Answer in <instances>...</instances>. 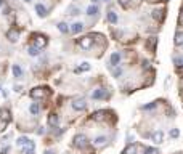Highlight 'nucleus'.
Masks as SVG:
<instances>
[{"label":"nucleus","instance_id":"obj_1","mask_svg":"<svg viewBox=\"0 0 183 154\" xmlns=\"http://www.w3.org/2000/svg\"><path fill=\"white\" fill-rule=\"evenodd\" d=\"M77 44H79V47H81V48H84V50H90L92 45H93V39H92L90 35H85V37H81V39L77 40Z\"/></svg>","mask_w":183,"mask_h":154},{"label":"nucleus","instance_id":"obj_2","mask_svg":"<svg viewBox=\"0 0 183 154\" xmlns=\"http://www.w3.org/2000/svg\"><path fill=\"white\" fill-rule=\"evenodd\" d=\"M74 144H76V148L84 149L88 144V140H87L85 135H76V137H74Z\"/></svg>","mask_w":183,"mask_h":154},{"label":"nucleus","instance_id":"obj_3","mask_svg":"<svg viewBox=\"0 0 183 154\" xmlns=\"http://www.w3.org/2000/svg\"><path fill=\"white\" fill-rule=\"evenodd\" d=\"M71 106H72L74 111H84V109L87 108V103H85V100H84V98H77V100H74V101L71 103Z\"/></svg>","mask_w":183,"mask_h":154},{"label":"nucleus","instance_id":"obj_4","mask_svg":"<svg viewBox=\"0 0 183 154\" xmlns=\"http://www.w3.org/2000/svg\"><path fill=\"white\" fill-rule=\"evenodd\" d=\"M151 140L154 144H161L164 141V132L162 130H156V132L151 133Z\"/></svg>","mask_w":183,"mask_h":154},{"label":"nucleus","instance_id":"obj_5","mask_svg":"<svg viewBox=\"0 0 183 154\" xmlns=\"http://www.w3.org/2000/svg\"><path fill=\"white\" fill-rule=\"evenodd\" d=\"M47 44H48V39H47L45 35H42V34H35V47L42 48V47H47Z\"/></svg>","mask_w":183,"mask_h":154},{"label":"nucleus","instance_id":"obj_6","mask_svg":"<svg viewBox=\"0 0 183 154\" xmlns=\"http://www.w3.org/2000/svg\"><path fill=\"white\" fill-rule=\"evenodd\" d=\"M7 39L10 40L11 44H15V42H18V39H20V32L13 27V29H10V31L7 32Z\"/></svg>","mask_w":183,"mask_h":154},{"label":"nucleus","instance_id":"obj_7","mask_svg":"<svg viewBox=\"0 0 183 154\" xmlns=\"http://www.w3.org/2000/svg\"><path fill=\"white\" fill-rule=\"evenodd\" d=\"M31 96L34 98V100H39V98H44V96H45V92H44V88H40V87H37V88H32V90H31Z\"/></svg>","mask_w":183,"mask_h":154},{"label":"nucleus","instance_id":"obj_8","mask_svg":"<svg viewBox=\"0 0 183 154\" xmlns=\"http://www.w3.org/2000/svg\"><path fill=\"white\" fill-rule=\"evenodd\" d=\"M92 98L93 100H103V98H106V90H103V88H98L92 93Z\"/></svg>","mask_w":183,"mask_h":154},{"label":"nucleus","instance_id":"obj_9","mask_svg":"<svg viewBox=\"0 0 183 154\" xmlns=\"http://www.w3.org/2000/svg\"><path fill=\"white\" fill-rule=\"evenodd\" d=\"M120 58H122V56H120L119 51H114V53L111 55V59H109V61H111V66H119Z\"/></svg>","mask_w":183,"mask_h":154},{"label":"nucleus","instance_id":"obj_10","mask_svg":"<svg viewBox=\"0 0 183 154\" xmlns=\"http://www.w3.org/2000/svg\"><path fill=\"white\" fill-rule=\"evenodd\" d=\"M35 11H37V15H39L40 18H45L47 15H48V13H47V8L42 5V3H37L35 5Z\"/></svg>","mask_w":183,"mask_h":154},{"label":"nucleus","instance_id":"obj_11","mask_svg":"<svg viewBox=\"0 0 183 154\" xmlns=\"http://www.w3.org/2000/svg\"><path fill=\"white\" fill-rule=\"evenodd\" d=\"M82 31H84V23H74L72 27H71L72 34H81Z\"/></svg>","mask_w":183,"mask_h":154},{"label":"nucleus","instance_id":"obj_12","mask_svg":"<svg viewBox=\"0 0 183 154\" xmlns=\"http://www.w3.org/2000/svg\"><path fill=\"white\" fill-rule=\"evenodd\" d=\"M58 114H55V113H51L50 116H48V125L50 127H56L58 125Z\"/></svg>","mask_w":183,"mask_h":154},{"label":"nucleus","instance_id":"obj_13","mask_svg":"<svg viewBox=\"0 0 183 154\" xmlns=\"http://www.w3.org/2000/svg\"><path fill=\"white\" fill-rule=\"evenodd\" d=\"M34 143L29 140V143L26 144V148H23V154H34Z\"/></svg>","mask_w":183,"mask_h":154},{"label":"nucleus","instance_id":"obj_14","mask_svg":"<svg viewBox=\"0 0 183 154\" xmlns=\"http://www.w3.org/2000/svg\"><path fill=\"white\" fill-rule=\"evenodd\" d=\"M27 53H29V56H37V55L40 53V48L35 45H31L29 48H27Z\"/></svg>","mask_w":183,"mask_h":154},{"label":"nucleus","instance_id":"obj_15","mask_svg":"<svg viewBox=\"0 0 183 154\" xmlns=\"http://www.w3.org/2000/svg\"><path fill=\"white\" fill-rule=\"evenodd\" d=\"M106 20L111 23V24H116L117 23V15L114 11H108V15H106Z\"/></svg>","mask_w":183,"mask_h":154},{"label":"nucleus","instance_id":"obj_16","mask_svg":"<svg viewBox=\"0 0 183 154\" xmlns=\"http://www.w3.org/2000/svg\"><path fill=\"white\" fill-rule=\"evenodd\" d=\"M96 13H98V5H90L87 8V15L88 16H95Z\"/></svg>","mask_w":183,"mask_h":154},{"label":"nucleus","instance_id":"obj_17","mask_svg":"<svg viewBox=\"0 0 183 154\" xmlns=\"http://www.w3.org/2000/svg\"><path fill=\"white\" fill-rule=\"evenodd\" d=\"M58 29H59V32H63V34H68V32L71 31V27H69L66 23H59V24H58Z\"/></svg>","mask_w":183,"mask_h":154},{"label":"nucleus","instance_id":"obj_18","mask_svg":"<svg viewBox=\"0 0 183 154\" xmlns=\"http://www.w3.org/2000/svg\"><path fill=\"white\" fill-rule=\"evenodd\" d=\"M29 113H31L32 116H37V114H39V104H37V103H32V104L29 106Z\"/></svg>","mask_w":183,"mask_h":154},{"label":"nucleus","instance_id":"obj_19","mask_svg":"<svg viewBox=\"0 0 183 154\" xmlns=\"http://www.w3.org/2000/svg\"><path fill=\"white\" fill-rule=\"evenodd\" d=\"M175 45L178 47V45H183V32H177L175 34Z\"/></svg>","mask_w":183,"mask_h":154},{"label":"nucleus","instance_id":"obj_20","mask_svg":"<svg viewBox=\"0 0 183 154\" xmlns=\"http://www.w3.org/2000/svg\"><path fill=\"white\" fill-rule=\"evenodd\" d=\"M29 143V138H26V137H20L16 140V144L18 146H26V144Z\"/></svg>","mask_w":183,"mask_h":154},{"label":"nucleus","instance_id":"obj_21","mask_svg":"<svg viewBox=\"0 0 183 154\" xmlns=\"http://www.w3.org/2000/svg\"><path fill=\"white\" fill-rule=\"evenodd\" d=\"M13 74H15V77H21L23 76V71H21V68L18 66V64H13Z\"/></svg>","mask_w":183,"mask_h":154},{"label":"nucleus","instance_id":"obj_22","mask_svg":"<svg viewBox=\"0 0 183 154\" xmlns=\"http://www.w3.org/2000/svg\"><path fill=\"white\" fill-rule=\"evenodd\" d=\"M68 11H69V15H72V16H76V15H79L81 13V10H79L77 7H74V5H71L68 8Z\"/></svg>","mask_w":183,"mask_h":154},{"label":"nucleus","instance_id":"obj_23","mask_svg":"<svg viewBox=\"0 0 183 154\" xmlns=\"http://www.w3.org/2000/svg\"><path fill=\"white\" fill-rule=\"evenodd\" d=\"M112 76L119 79V77L122 76V69H120V68H117V66H112Z\"/></svg>","mask_w":183,"mask_h":154},{"label":"nucleus","instance_id":"obj_24","mask_svg":"<svg viewBox=\"0 0 183 154\" xmlns=\"http://www.w3.org/2000/svg\"><path fill=\"white\" fill-rule=\"evenodd\" d=\"M162 13H164V10H154V11H153V18H154V20H159V21H161V20H162Z\"/></svg>","mask_w":183,"mask_h":154},{"label":"nucleus","instance_id":"obj_25","mask_svg":"<svg viewBox=\"0 0 183 154\" xmlns=\"http://www.w3.org/2000/svg\"><path fill=\"white\" fill-rule=\"evenodd\" d=\"M2 120H3L5 124H8V120H10V113H8L7 109L2 111Z\"/></svg>","mask_w":183,"mask_h":154},{"label":"nucleus","instance_id":"obj_26","mask_svg":"<svg viewBox=\"0 0 183 154\" xmlns=\"http://www.w3.org/2000/svg\"><path fill=\"white\" fill-rule=\"evenodd\" d=\"M103 117H105V111H96V113L93 114V119L95 120H101Z\"/></svg>","mask_w":183,"mask_h":154},{"label":"nucleus","instance_id":"obj_27","mask_svg":"<svg viewBox=\"0 0 183 154\" xmlns=\"http://www.w3.org/2000/svg\"><path fill=\"white\" fill-rule=\"evenodd\" d=\"M156 42H157V39H156V37H151V39H149L148 40V47H149V50H154V45H156Z\"/></svg>","mask_w":183,"mask_h":154},{"label":"nucleus","instance_id":"obj_28","mask_svg":"<svg viewBox=\"0 0 183 154\" xmlns=\"http://www.w3.org/2000/svg\"><path fill=\"white\" fill-rule=\"evenodd\" d=\"M88 69H90V64H88V63H82V66H81V68H77V69H76V72H81V71H88Z\"/></svg>","mask_w":183,"mask_h":154},{"label":"nucleus","instance_id":"obj_29","mask_svg":"<svg viewBox=\"0 0 183 154\" xmlns=\"http://www.w3.org/2000/svg\"><path fill=\"white\" fill-rule=\"evenodd\" d=\"M157 106V103L154 101V103H149V104H145V106H142V109L143 111H148V109H153V108H156Z\"/></svg>","mask_w":183,"mask_h":154},{"label":"nucleus","instance_id":"obj_30","mask_svg":"<svg viewBox=\"0 0 183 154\" xmlns=\"http://www.w3.org/2000/svg\"><path fill=\"white\" fill-rule=\"evenodd\" d=\"M135 151H137V148H135V144H132V146H129L127 149H125L124 154H135Z\"/></svg>","mask_w":183,"mask_h":154},{"label":"nucleus","instance_id":"obj_31","mask_svg":"<svg viewBox=\"0 0 183 154\" xmlns=\"http://www.w3.org/2000/svg\"><path fill=\"white\" fill-rule=\"evenodd\" d=\"M105 141H106V137H96L93 143H95V144H103Z\"/></svg>","mask_w":183,"mask_h":154},{"label":"nucleus","instance_id":"obj_32","mask_svg":"<svg viewBox=\"0 0 183 154\" xmlns=\"http://www.w3.org/2000/svg\"><path fill=\"white\" fill-rule=\"evenodd\" d=\"M169 135H170L172 138H178V135H180V132H178V128H172V130H170V133H169Z\"/></svg>","mask_w":183,"mask_h":154},{"label":"nucleus","instance_id":"obj_33","mask_svg":"<svg viewBox=\"0 0 183 154\" xmlns=\"http://www.w3.org/2000/svg\"><path fill=\"white\" fill-rule=\"evenodd\" d=\"M143 154H156V149H154V148H145Z\"/></svg>","mask_w":183,"mask_h":154},{"label":"nucleus","instance_id":"obj_34","mask_svg":"<svg viewBox=\"0 0 183 154\" xmlns=\"http://www.w3.org/2000/svg\"><path fill=\"white\" fill-rule=\"evenodd\" d=\"M175 64L177 66H183V58H175Z\"/></svg>","mask_w":183,"mask_h":154},{"label":"nucleus","instance_id":"obj_35","mask_svg":"<svg viewBox=\"0 0 183 154\" xmlns=\"http://www.w3.org/2000/svg\"><path fill=\"white\" fill-rule=\"evenodd\" d=\"M44 132H45V130H44V127H40L39 130H37V133H39V135H44Z\"/></svg>","mask_w":183,"mask_h":154},{"label":"nucleus","instance_id":"obj_36","mask_svg":"<svg viewBox=\"0 0 183 154\" xmlns=\"http://www.w3.org/2000/svg\"><path fill=\"white\" fill-rule=\"evenodd\" d=\"M8 149H10L8 146H7V148H3V149H2V154H7V152H8Z\"/></svg>","mask_w":183,"mask_h":154},{"label":"nucleus","instance_id":"obj_37","mask_svg":"<svg viewBox=\"0 0 183 154\" xmlns=\"http://www.w3.org/2000/svg\"><path fill=\"white\" fill-rule=\"evenodd\" d=\"M98 2H100V0H92V5H98Z\"/></svg>","mask_w":183,"mask_h":154},{"label":"nucleus","instance_id":"obj_38","mask_svg":"<svg viewBox=\"0 0 183 154\" xmlns=\"http://www.w3.org/2000/svg\"><path fill=\"white\" fill-rule=\"evenodd\" d=\"M45 154H53V151H50V149H48V151H45Z\"/></svg>","mask_w":183,"mask_h":154},{"label":"nucleus","instance_id":"obj_39","mask_svg":"<svg viewBox=\"0 0 183 154\" xmlns=\"http://www.w3.org/2000/svg\"><path fill=\"white\" fill-rule=\"evenodd\" d=\"M3 5V0H0V7H2Z\"/></svg>","mask_w":183,"mask_h":154},{"label":"nucleus","instance_id":"obj_40","mask_svg":"<svg viewBox=\"0 0 183 154\" xmlns=\"http://www.w3.org/2000/svg\"><path fill=\"white\" fill-rule=\"evenodd\" d=\"M24 2H27V3H31V2H32V0H24Z\"/></svg>","mask_w":183,"mask_h":154},{"label":"nucleus","instance_id":"obj_41","mask_svg":"<svg viewBox=\"0 0 183 154\" xmlns=\"http://www.w3.org/2000/svg\"><path fill=\"white\" fill-rule=\"evenodd\" d=\"M162 2H169V0H162Z\"/></svg>","mask_w":183,"mask_h":154},{"label":"nucleus","instance_id":"obj_42","mask_svg":"<svg viewBox=\"0 0 183 154\" xmlns=\"http://www.w3.org/2000/svg\"><path fill=\"white\" fill-rule=\"evenodd\" d=\"M105 2H109V0H105Z\"/></svg>","mask_w":183,"mask_h":154},{"label":"nucleus","instance_id":"obj_43","mask_svg":"<svg viewBox=\"0 0 183 154\" xmlns=\"http://www.w3.org/2000/svg\"><path fill=\"white\" fill-rule=\"evenodd\" d=\"M0 90H2V87H0Z\"/></svg>","mask_w":183,"mask_h":154},{"label":"nucleus","instance_id":"obj_44","mask_svg":"<svg viewBox=\"0 0 183 154\" xmlns=\"http://www.w3.org/2000/svg\"><path fill=\"white\" fill-rule=\"evenodd\" d=\"M137 2H140V0H137Z\"/></svg>","mask_w":183,"mask_h":154},{"label":"nucleus","instance_id":"obj_45","mask_svg":"<svg viewBox=\"0 0 183 154\" xmlns=\"http://www.w3.org/2000/svg\"><path fill=\"white\" fill-rule=\"evenodd\" d=\"M181 47H183V45H181Z\"/></svg>","mask_w":183,"mask_h":154}]
</instances>
